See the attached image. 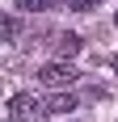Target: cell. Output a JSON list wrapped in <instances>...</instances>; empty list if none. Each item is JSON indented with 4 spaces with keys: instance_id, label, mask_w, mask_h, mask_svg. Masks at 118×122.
Returning <instances> with one entry per match:
<instances>
[{
    "instance_id": "cell-4",
    "label": "cell",
    "mask_w": 118,
    "mask_h": 122,
    "mask_svg": "<svg viewBox=\"0 0 118 122\" xmlns=\"http://www.w3.org/2000/svg\"><path fill=\"white\" fill-rule=\"evenodd\" d=\"M76 110V97H72L68 88H63V93H51L47 97V114H72Z\"/></svg>"
},
{
    "instance_id": "cell-6",
    "label": "cell",
    "mask_w": 118,
    "mask_h": 122,
    "mask_svg": "<svg viewBox=\"0 0 118 122\" xmlns=\"http://www.w3.org/2000/svg\"><path fill=\"white\" fill-rule=\"evenodd\" d=\"M0 34H4V42L17 38V17H4V21H0Z\"/></svg>"
},
{
    "instance_id": "cell-8",
    "label": "cell",
    "mask_w": 118,
    "mask_h": 122,
    "mask_svg": "<svg viewBox=\"0 0 118 122\" xmlns=\"http://www.w3.org/2000/svg\"><path fill=\"white\" fill-rule=\"evenodd\" d=\"M114 72H118V59H114Z\"/></svg>"
},
{
    "instance_id": "cell-2",
    "label": "cell",
    "mask_w": 118,
    "mask_h": 122,
    "mask_svg": "<svg viewBox=\"0 0 118 122\" xmlns=\"http://www.w3.org/2000/svg\"><path fill=\"white\" fill-rule=\"evenodd\" d=\"M9 122H47V101H38L34 93H17L9 101Z\"/></svg>"
},
{
    "instance_id": "cell-7",
    "label": "cell",
    "mask_w": 118,
    "mask_h": 122,
    "mask_svg": "<svg viewBox=\"0 0 118 122\" xmlns=\"http://www.w3.org/2000/svg\"><path fill=\"white\" fill-rule=\"evenodd\" d=\"M101 0H68V9H76V13H89V9H97Z\"/></svg>"
},
{
    "instance_id": "cell-3",
    "label": "cell",
    "mask_w": 118,
    "mask_h": 122,
    "mask_svg": "<svg viewBox=\"0 0 118 122\" xmlns=\"http://www.w3.org/2000/svg\"><path fill=\"white\" fill-rule=\"evenodd\" d=\"M80 46H84V42H80L76 34H59V38H55V55H59V59H68V63L80 55Z\"/></svg>"
},
{
    "instance_id": "cell-9",
    "label": "cell",
    "mask_w": 118,
    "mask_h": 122,
    "mask_svg": "<svg viewBox=\"0 0 118 122\" xmlns=\"http://www.w3.org/2000/svg\"><path fill=\"white\" fill-rule=\"evenodd\" d=\"M114 25H118V13H114Z\"/></svg>"
},
{
    "instance_id": "cell-1",
    "label": "cell",
    "mask_w": 118,
    "mask_h": 122,
    "mask_svg": "<svg viewBox=\"0 0 118 122\" xmlns=\"http://www.w3.org/2000/svg\"><path fill=\"white\" fill-rule=\"evenodd\" d=\"M76 80H80V72H76L68 59H55V63H47V67H38V84L51 88V93H63V88H72Z\"/></svg>"
},
{
    "instance_id": "cell-5",
    "label": "cell",
    "mask_w": 118,
    "mask_h": 122,
    "mask_svg": "<svg viewBox=\"0 0 118 122\" xmlns=\"http://www.w3.org/2000/svg\"><path fill=\"white\" fill-rule=\"evenodd\" d=\"M17 9L21 13H47V9H55V0H17Z\"/></svg>"
}]
</instances>
